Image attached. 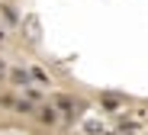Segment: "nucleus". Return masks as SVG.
Segmentation results:
<instances>
[{
  "label": "nucleus",
  "instance_id": "obj_3",
  "mask_svg": "<svg viewBox=\"0 0 148 135\" xmlns=\"http://www.w3.org/2000/svg\"><path fill=\"white\" fill-rule=\"evenodd\" d=\"M55 110H64V113H74V110H81V103L74 100V97H55Z\"/></svg>",
  "mask_w": 148,
  "mask_h": 135
},
{
  "label": "nucleus",
  "instance_id": "obj_8",
  "mask_svg": "<svg viewBox=\"0 0 148 135\" xmlns=\"http://www.w3.org/2000/svg\"><path fill=\"white\" fill-rule=\"evenodd\" d=\"M110 135H135V129H132V125H122V129H116V132H110Z\"/></svg>",
  "mask_w": 148,
  "mask_h": 135
},
{
  "label": "nucleus",
  "instance_id": "obj_7",
  "mask_svg": "<svg viewBox=\"0 0 148 135\" xmlns=\"http://www.w3.org/2000/svg\"><path fill=\"white\" fill-rule=\"evenodd\" d=\"M29 74H32V80H36V84H42V87H52V84H48V74H45V71H39V68H32Z\"/></svg>",
  "mask_w": 148,
  "mask_h": 135
},
{
  "label": "nucleus",
  "instance_id": "obj_4",
  "mask_svg": "<svg viewBox=\"0 0 148 135\" xmlns=\"http://www.w3.org/2000/svg\"><path fill=\"white\" fill-rule=\"evenodd\" d=\"M84 135H106V125L100 119H87L84 122Z\"/></svg>",
  "mask_w": 148,
  "mask_h": 135
},
{
  "label": "nucleus",
  "instance_id": "obj_5",
  "mask_svg": "<svg viewBox=\"0 0 148 135\" xmlns=\"http://www.w3.org/2000/svg\"><path fill=\"white\" fill-rule=\"evenodd\" d=\"M39 119L48 122V125H55L58 122V110H55V106H45V110H39Z\"/></svg>",
  "mask_w": 148,
  "mask_h": 135
},
{
  "label": "nucleus",
  "instance_id": "obj_10",
  "mask_svg": "<svg viewBox=\"0 0 148 135\" xmlns=\"http://www.w3.org/2000/svg\"><path fill=\"white\" fill-rule=\"evenodd\" d=\"M103 106H110V110H116V106H119V100H116V97H106V100H103Z\"/></svg>",
  "mask_w": 148,
  "mask_h": 135
},
{
  "label": "nucleus",
  "instance_id": "obj_9",
  "mask_svg": "<svg viewBox=\"0 0 148 135\" xmlns=\"http://www.w3.org/2000/svg\"><path fill=\"white\" fill-rule=\"evenodd\" d=\"M7 77H10V68H7V61H3V58H0V80H7Z\"/></svg>",
  "mask_w": 148,
  "mask_h": 135
},
{
  "label": "nucleus",
  "instance_id": "obj_1",
  "mask_svg": "<svg viewBox=\"0 0 148 135\" xmlns=\"http://www.w3.org/2000/svg\"><path fill=\"white\" fill-rule=\"evenodd\" d=\"M19 26H23V32H26V42L29 45H39V39H42V19L36 13H29V16L19 19Z\"/></svg>",
  "mask_w": 148,
  "mask_h": 135
},
{
  "label": "nucleus",
  "instance_id": "obj_2",
  "mask_svg": "<svg viewBox=\"0 0 148 135\" xmlns=\"http://www.w3.org/2000/svg\"><path fill=\"white\" fill-rule=\"evenodd\" d=\"M7 80H10L13 87H19V90H26V87L32 84V74H29L26 68H10V77H7Z\"/></svg>",
  "mask_w": 148,
  "mask_h": 135
},
{
  "label": "nucleus",
  "instance_id": "obj_6",
  "mask_svg": "<svg viewBox=\"0 0 148 135\" xmlns=\"http://www.w3.org/2000/svg\"><path fill=\"white\" fill-rule=\"evenodd\" d=\"M0 13H3V19H7L10 26H16V23H19V16H16V10H13L10 3H0Z\"/></svg>",
  "mask_w": 148,
  "mask_h": 135
},
{
  "label": "nucleus",
  "instance_id": "obj_11",
  "mask_svg": "<svg viewBox=\"0 0 148 135\" xmlns=\"http://www.w3.org/2000/svg\"><path fill=\"white\" fill-rule=\"evenodd\" d=\"M3 42H7V32H3V29H0V45H3Z\"/></svg>",
  "mask_w": 148,
  "mask_h": 135
}]
</instances>
